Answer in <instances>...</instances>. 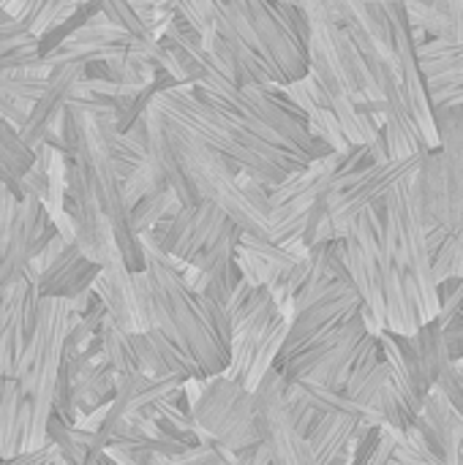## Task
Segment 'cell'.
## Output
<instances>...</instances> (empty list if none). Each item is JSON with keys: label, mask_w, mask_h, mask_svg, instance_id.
<instances>
[{"label": "cell", "mask_w": 463, "mask_h": 465, "mask_svg": "<svg viewBox=\"0 0 463 465\" xmlns=\"http://www.w3.org/2000/svg\"><path fill=\"white\" fill-rule=\"evenodd\" d=\"M145 281L153 313V330L172 341L196 368L202 379L226 373L229 365V316L226 308L196 292L183 270L164 256L147 237H139Z\"/></svg>", "instance_id": "cell-1"}, {"label": "cell", "mask_w": 463, "mask_h": 465, "mask_svg": "<svg viewBox=\"0 0 463 465\" xmlns=\"http://www.w3.org/2000/svg\"><path fill=\"white\" fill-rule=\"evenodd\" d=\"M35 270L0 289V458L22 452L25 444V373L27 341L38 308Z\"/></svg>", "instance_id": "cell-2"}, {"label": "cell", "mask_w": 463, "mask_h": 465, "mask_svg": "<svg viewBox=\"0 0 463 465\" xmlns=\"http://www.w3.org/2000/svg\"><path fill=\"white\" fill-rule=\"evenodd\" d=\"M79 311L68 300L41 297L35 308V324L27 341V373H25V450L46 444V422L55 411V392L60 365L65 354V338L74 330Z\"/></svg>", "instance_id": "cell-3"}, {"label": "cell", "mask_w": 463, "mask_h": 465, "mask_svg": "<svg viewBox=\"0 0 463 465\" xmlns=\"http://www.w3.org/2000/svg\"><path fill=\"white\" fill-rule=\"evenodd\" d=\"M226 316L229 365L224 376L254 392L281 354L289 319L265 286H251L243 278L226 302Z\"/></svg>", "instance_id": "cell-4"}, {"label": "cell", "mask_w": 463, "mask_h": 465, "mask_svg": "<svg viewBox=\"0 0 463 465\" xmlns=\"http://www.w3.org/2000/svg\"><path fill=\"white\" fill-rule=\"evenodd\" d=\"M183 398L199 441L218 447L221 452H240L259 444L254 392L243 384L221 376L186 381Z\"/></svg>", "instance_id": "cell-5"}, {"label": "cell", "mask_w": 463, "mask_h": 465, "mask_svg": "<svg viewBox=\"0 0 463 465\" xmlns=\"http://www.w3.org/2000/svg\"><path fill=\"white\" fill-rule=\"evenodd\" d=\"M385 226L393 240V251H396L401 270L415 281V286L420 292V305H423L426 322L439 316L437 283L431 275V253H428V240H426L428 232L439 223H434L426 215L418 188H415V177H407L388 191Z\"/></svg>", "instance_id": "cell-6"}, {"label": "cell", "mask_w": 463, "mask_h": 465, "mask_svg": "<svg viewBox=\"0 0 463 465\" xmlns=\"http://www.w3.org/2000/svg\"><path fill=\"white\" fill-rule=\"evenodd\" d=\"M257 428L259 444L265 447L270 465H317V458L308 447V439L297 428L289 403L287 384L276 368L265 373V379L254 390Z\"/></svg>", "instance_id": "cell-7"}, {"label": "cell", "mask_w": 463, "mask_h": 465, "mask_svg": "<svg viewBox=\"0 0 463 465\" xmlns=\"http://www.w3.org/2000/svg\"><path fill=\"white\" fill-rule=\"evenodd\" d=\"M93 294L101 300L106 316L123 332L139 335V332L153 330L145 272H131L120 256L101 267V272L93 283Z\"/></svg>", "instance_id": "cell-8"}, {"label": "cell", "mask_w": 463, "mask_h": 465, "mask_svg": "<svg viewBox=\"0 0 463 465\" xmlns=\"http://www.w3.org/2000/svg\"><path fill=\"white\" fill-rule=\"evenodd\" d=\"M360 308H363V302H360L355 286L352 283H344V281H333L319 297H314L303 308L292 311L289 324H287V338H284V346H281L278 360L289 357L292 351L303 349L306 343L317 341L319 335L341 327Z\"/></svg>", "instance_id": "cell-9"}, {"label": "cell", "mask_w": 463, "mask_h": 465, "mask_svg": "<svg viewBox=\"0 0 463 465\" xmlns=\"http://www.w3.org/2000/svg\"><path fill=\"white\" fill-rule=\"evenodd\" d=\"M186 387V379L180 376H150V373H131L117 379L115 387V398L109 401L106 417L101 422L98 430H109L117 425H142L145 422V409H150L153 403L180 395ZM96 430V433H98Z\"/></svg>", "instance_id": "cell-10"}, {"label": "cell", "mask_w": 463, "mask_h": 465, "mask_svg": "<svg viewBox=\"0 0 463 465\" xmlns=\"http://www.w3.org/2000/svg\"><path fill=\"white\" fill-rule=\"evenodd\" d=\"M371 341V332L366 327V319H363V311H357L352 319H347L333 343L322 351L319 362L314 365V371L300 379V381H308V384H317V387H325V390H336V392H344L347 381L352 379L366 346Z\"/></svg>", "instance_id": "cell-11"}, {"label": "cell", "mask_w": 463, "mask_h": 465, "mask_svg": "<svg viewBox=\"0 0 463 465\" xmlns=\"http://www.w3.org/2000/svg\"><path fill=\"white\" fill-rule=\"evenodd\" d=\"M98 272H101V267L96 262H90L74 242H65L63 251L44 270L35 272L38 294L55 297V300H68V302H74L76 311H82V305L87 302V297L93 292Z\"/></svg>", "instance_id": "cell-12"}, {"label": "cell", "mask_w": 463, "mask_h": 465, "mask_svg": "<svg viewBox=\"0 0 463 465\" xmlns=\"http://www.w3.org/2000/svg\"><path fill=\"white\" fill-rule=\"evenodd\" d=\"M134 351L139 360V371L150 376H180L186 381H202L199 368L172 343L166 341L158 330H147L139 335H131Z\"/></svg>", "instance_id": "cell-13"}, {"label": "cell", "mask_w": 463, "mask_h": 465, "mask_svg": "<svg viewBox=\"0 0 463 465\" xmlns=\"http://www.w3.org/2000/svg\"><path fill=\"white\" fill-rule=\"evenodd\" d=\"M115 387H117L115 371L106 365L101 354H90L71 384V403H74L76 420L109 403L115 398Z\"/></svg>", "instance_id": "cell-14"}, {"label": "cell", "mask_w": 463, "mask_h": 465, "mask_svg": "<svg viewBox=\"0 0 463 465\" xmlns=\"http://www.w3.org/2000/svg\"><path fill=\"white\" fill-rule=\"evenodd\" d=\"M46 441L57 450V458L65 465H93L104 455L98 433L82 430L79 425L63 420L57 411H52L46 422Z\"/></svg>", "instance_id": "cell-15"}, {"label": "cell", "mask_w": 463, "mask_h": 465, "mask_svg": "<svg viewBox=\"0 0 463 465\" xmlns=\"http://www.w3.org/2000/svg\"><path fill=\"white\" fill-rule=\"evenodd\" d=\"M33 150L25 144V139L19 136L16 128H11L3 117H0V185L14 193L22 196V180L27 174V169L33 166Z\"/></svg>", "instance_id": "cell-16"}, {"label": "cell", "mask_w": 463, "mask_h": 465, "mask_svg": "<svg viewBox=\"0 0 463 465\" xmlns=\"http://www.w3.org/2000/svg\"><path fill=\"white\" fill-rule=\"evenodd\" d=\"M412 338V346L418 351V360H420V368H423V376L428 381V387L434 390L439 373L445 365H450V357H448V349H445V338H442V322L434 316L428 322L420 324V330Z\"/></svg>", "instance_id": "cell-17"}, {"label": "cell", "mask_w": 463, "mask_h": 465, "mask_svg": "<svg viewBox=\"0 0 463 465\" xmlns=\"http://www.w3.org/2000/svg\"><path fill=\"white\" fill-rule=\"evenodd\" d=\"M98 341H101V357L106 360V365L115 371L117 379L131 376V373H142V371H139V360H136L131 335L123 332L109 316H104V322H101Z\"/></svg>", "instance_id": "cell-18"}, {"label": "cell", "mask_w": 463, "mask_h": 465, "mask_svg": "<svg viewBox=\"0 0 463 465\" xmlns=\"http://www.w3.org/2000/svg\"><path fill=\"white\" fill-rule=\"evenodd\" d=\"M177 207H180V202H177V196H175L169 188H161V191H156V193L139 199V202L128 210V221H131L134 234H136V237L147 234L161 218L172 215Z\"/></svg>", "instance_id": "cell-19"}, {"label": "cell", "mask_w": 463, "mask_h": 465, "mask_svg": "<svg viewBox=\"0 0 463 465\" xmlns=\"http://www.w3.org/2000/svg\"><path fill=\"white\" fill-rule=\"evenodd\" d=\"M426 93H428L431 109L434 106H458L463 104V74L426 82Z\"/></svg>", "instance_id": "cell-20"}, {"label": "cell", "mask_w": 463, "mask_h": 465, "mask_svg": "<svg viewBox=\"0 0 463 465\" xmlns=\"http://www.w3.org/2000/svg\"><path fill=\"white\" fill-rule=\"evenodd\" d=\"M434 390L450 403V409L463 420V381L461 376H458V368H456L453 362L442 368V373H439Z\"/></svg>", "instance_id": "cell-21"}, {"label": "cell", "mask_w": 463, "mask_h": 465, "mask_svg": "<svg viewBox=\"0 0 463 465\" xmlns=\"http://www.w3.org/2000/svg\"><path fill=\"white\" fill-rule=\"evenodd\" d=\"M431 275H434V283H442V281L458 275V240H456V234L431 256Z\"/></svg>", "instance_id": "cell-22"}, {"label": "cell", "mask_w": 463, "mask_h": 465, "mask_svg": "<svg viewBox=\"0 0 463 465\" xmlns=\"http://www.w3.org/2000/svg\"><path fill=\"white\" fill-rule=\"evenodd\" d=\"M221 460V450L207 444V441H199L196 447L186 450L183 455H175V458H166V460H156L153 465H218Z\"/></svg>", "instance_id": "cell-23"}, {"label": "cell", "mask_w": 463, "mask_h": 465, "mask_svg": "<svg viewBox=\"0 0 463 465\" xmlns=\"http://www.w3.org/2000/svg\"><path fill=\"white\" fill-rule=\"evenodd\" d=\"M442 338H445V349L453 365L463 362V313L442 322Z\"/></svg>", "instance_id": "cell-24"}, {"label": "cell", "mask_w": 463, "mask_h": 465, "mask_svg": "<svg viewBox=\"0 0 463 465\" xmlns=\"http://www.w3.org/2000/svg\"><path fill=\"white\" fill-rule=\"evenodd\" d=\"M55 460H57V450L46 441L35 450H25L11 458H0V465H55Z\"/></svg>", "instance_id": "cell-25"}, {"label": "cell", "mask_w": 463, "mask_h": 465, "mask_svg": "<svg viewBox=\"0 0 463 465\" xmlns=\"http://www.w3.org/2000/svg\"><path fill=\"white\" fill-rule=\"evenodd\" d=\"M398 3H404V5H437L439 0H398Z\"/></svg>", "instance_id": "cell-26"}, {"label": "cell", "mask_w": 463, "mask_h": 465, "mask_svg": "<svg viewBox=\"0 0 463 465\" xmlns=\"http://www.w3.org/2000/svg\"><path fill=\"white\" fill-rule=\"evenodd\" d=\"M456 368H458V376H461V381H463V362L461 365H456Z\"/></svg>", "instance_id": "cell-27"}]
</instances>
